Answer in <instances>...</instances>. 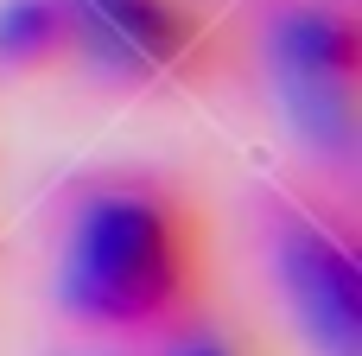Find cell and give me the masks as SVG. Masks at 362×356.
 I'll list each match as a JSON object with an SVG mask.
<instances>
[{
	"mask_svg": "<svg viewBox=\"0 0 362 356\" xmlns=\"http://www.w3.org/2000/svg\"><path fill=\"white\" fill-rule=\"evenodd\" d=\"M210 293V229L165 185H102L76 204L57 255L70 318L121 338L178 331Z\"/></svg>",
	"mask_w": 362,
	"mask_h": 356,
	"instance_id": "6da1fadb",
	"label": "cell"
},
{
	"mask_svg": "<svg viewBox=\"0 0 362 356\" xmlns=\"http://www.w3.org/2000/svg\"><path fill=\"white\" fill-rule=\"evenodd\" d=\"M274 76H280V102H286L293 127L312 147L344 153L356 134V76H362L356 19L337 6H293L274 25Z\"/></svg>",
	"mask_w": 362,
	"mask_h": 356,
	"instance_id": "7a4b0ae2",
	"label": "cell"
},
{
	"mask_svg": "<svg viewBox=\"0 0 362 356\" xmlns=\"http://www.w3.org/2000/svg\"><path fill=\"white\" fill-rule=\"evenodd\" d=\"M70 51L115 83H159L204 51V13L191 0H70Z\"/></svg>",
	"mask_w": 362,
	"mask_h": 356,
	"instance_id": "3957f363",
	"label": "cell"
},
{
	"mask_svg": "<svg viewBox=\"0 0 362 356\" xmlns=\"http://www.w3.org/2000/svg\"><path fill=\"white\" fill-rule=\"evenodd\" d=\"M274 268L305 338L325 356H362V274L350 242L318 217H286L274 236Z\"/></svg>",
	"mask_w": 362,
	"mask_h": 356,
	"instance_id": "277c9868",
	"label": "cell"
},
{
	"mask_svg": "<svg viewBox=\"0 0 362 356\" xmlns=\"http://www.w3.org/2000/svg\"><path fill=\"white\" fill-rule=\"evenodd\" d=\"M70 57V0H0V70L32 76Z\"/></svg>",
	"mask_w": 362,
	"mask_h": 356,
	"instance_id": "5b68a950",
	"label": "cell"
},
{
	"mask_svg": "<svg viewBox=\"0 0 362 356\" xmlns=\"http://www.w3.org/2000/svg\"><path fill=\"white\" fill-rule=\"evenodd\" d=\"M178 356H242V350H229V344H191V350H178Z\"/></svg>",
	"mask_w": 362,
	"mask_h": 356,
	"instance_id": "8992f818",
	"label": "cell"
}]
</instances>
